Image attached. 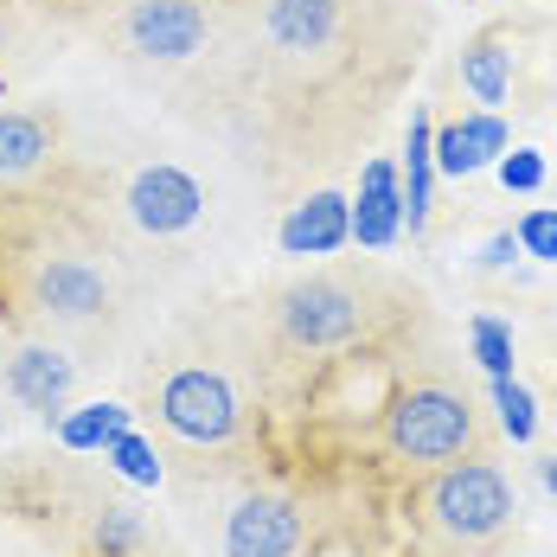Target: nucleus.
I'll use <instances>...</instances> for the list:
<instances>
[{
  "label": "nucleus",
  "instance_id": "obj_1",
  "mask_svg": "<svg viewBox=\"0 0 557 557\" xmlns=\"http://www.w3.org/2000/svg\"><path fill=\"white\" fill-rule=\"evenodd\" d=\"M385 448L404 455V461H423V468L461 461L474 448V404L443 391V385L397 391L391 410H385Z\"/></svg>",
  "mask_w": 557,
  "mask_h": 557
},
{
  "label": "nucleus",
  "instance_id": "obj_2",
  "mask_svg": "<svg viewBox=\"0 0 557 557\" xmlns=\"http://www.w3.org/2000/svg\"><path fill=\"white\" fill-rule=\"evenodd\" d=\"M423 512L455 545H487L512 525V487H506V474L494 461H455L430 481Z\"/></svg>",
  "mask_w": 557,
  "mask_h": 557
},
{
  "label": "nucleus",
  "instance_id": "obj_3",
  "mask_svg": "<svg viewBox=\"0 0 557 557\" xmlns=\"http://www.w3.org/2000/svg\"><path fill=\"white\" fill-rule=\"evenodd\" d=\"M276 321H282V334L295 339V346L327 352V346H346V339L366 327V301H359V288H352V282L308 276V282H295V288L282 295Z\"/></svg>",
  "mask_w": 557,
  "mask_h": 557
},
{
  "label": "nucleus",
  "instance_id": "obj_4",
  "mask_svg": "<svg viewBox=\"0 0 557 557\" xmlns=\"http://www.w3.org/2000/svg\"><path fill=\"white\" fill-rule=\"evenodd\" d=\"M161 423L180 443H231L237 430V391L224 385L219 372L186 366L161 385Z\"/></svg>",
  "mask_w": 557,
  "mask_h": 557
},
{
  "label": "nucleus",
  "instance_id": "obj_5",
  "mask_svg": "<svg viewBox=\"0 0 557 557\" xmlns=\"http://www.w3.org/2000/svg\"><path fill=\"white\" fill-rule=\"evenodd\" d=\"M206 212V193H199V180L180 168H141L128 180V219L141 224L148 237H180V231H193Z\"/></svg>",
  "mask_w": 557,
  "mask_h": 557
},
{
  "label": "nucleus",
  "instance_id": "obj_6",
  "mask_svg": "<svg viewBox=\"0 0 557 557\" xmlns=\"http://www.w3.org/2000/svg\"><path fill=\"white\" fill-rule=\"evenodd\" d=\"M301 545V512L276 494H250L224 519V557H295Z\"/></svg>",
  "mask_w": 557,
  "mask_h": 557
},
{
  "label": "nucleus",
  "instance_id": "obj_7",
  "mask_svg": "<svg viewBox=\"0 0 557 557\" xmlns=\"http://www.w3.org/2000/svg\"><path fill=\"white\" fill-rule=\"evenodd\" d=\"M128 39H135V52L148 58H193L206 46V7L199 0H135L128 7Z\"/></svg>",
  "mask_w": 557,
  "mask_h": 557
},
{
  "label": "nucleus",
  "instance_id": "obj_8",
  "mask_svg": "<svg viewBox=\"0 0 557 557\" xmlns=\"http://www.w3.org/2000/svg\"><path fill=\"white\" fill-rule=\"evenodd\" d=\"M282 257H327L339 244H352V199L339 193H308L276 231Z\"/></svg>",
  "mask_w": 557,
  "mask_h": 557
},
{
  "label": "nucleus",
  "instance_id": "obj_9",
  "mask_svg": "<svg viewBox=\"0 0 557 557\" xmlns=\"http://www.w3.org/2000/svg\"><path fill=\"white\" fill-rule=\"evenodd\" d=\"M33 295H39V308L58 314V321H90V314H103L110 308V282L97 263H84V257H52L39 282H33Z\"/></svg>",
  "mask_w": 557,
  "mask_h": 557
},
{
  "label": "nucleus",
  "instance_id": "obj_10",
  "mask_svg": "<svg viewBox=\"0 0 557 557\" xmlns=\"http://www.w3.org/2000/svg\"><path fill=\"white\" fill-rule=\"evenodd\" d=\"M71 385H77V372H71V359L52 352V346H26V352H13V359H7V391H13L26 410H39L46 423L64 417Z\"/></svg>",
  "mask_w": 557,
  "mask_h": 557
},
{
  "label": "nucleus",
  "instance_id": "obj_11",
  "mask_svg": "<svg viewBox=\"0 0 557 557\" xmlns=\"http://www.w3.org/2000/svg\"><path fill=\"white\" fill-rule=\"evenodd\" d=\"M506 148H512V135H506L500 110H474V115L448 122L443 135H436V173H448V180L481 173V168H494Z\"/></svg>",
  "mask_w": 557,
  "mask_h": 557
},
{
  "label": "nucleus",
  "instance_id": "obj_12",
  "mask_svg": "<svg viewBox=\"0 0 557 557\" xmlns=\"http://www.w3.org/2000/svg\"><path fill=\"white\" fill-rule=\"evenodd\" d=\"M397 231H404V180L391 161H372L359 173V199H352V244L385 250L397 244Z\"/></svg>",
  "mask_w": 557,
  "mask_h": 557
},
{
  "label": "nucleus",
  "instance_id": "obj_13",
  "mask_svg": "<svg viewBox=\"0 0 557 557\" xmlns=\"http://www.w3.org/2000/svg\"><path fill=\"white\" fill-rule=\"evenodd\" d=\"M404 219H410V237L430 224V186H436V128L430 115L410 110V128H404Z\"/></svg>",
  "mask_w": 557,
  "mask_h": 557
},
{
  "label": "nucleus",
  "instance_id": "obj_14",
  "mask_svg": "<svg viewBox=\"0 0 557 557\" xmlns=\"http://www.w3.org/2000/svg\"><path fill=\"white\" fill-rule=\"evenodd\" d=\"M270 39L288 52H321L339 33V0H270Z\"/></svg>",
  "mask_w": 557,
  "mask_h": 557
},
{
  "label": "nucleus",
  "instance_id": "obj_15",
  "mask_svg": "<svg viewBox=\"0 0 557 557\" xmlns=\"http://www.w3.org/2000/svg\"><path fill=\"white\" fill-rule=\"evenodd\" d=\"M461 84L474 90V103H506V90H512V52H506L494 33H481L468 52H461Z\"/></svg>",
  "mask_w": 557,
  "mask_h": 557
},
{
  "label": "nucleus",
  "instance_id": "obj_16",
  "mask_svg": "<svg viewBox=\"0 0 557 557\" xmlns=\"http://www.w3.org/2000/svg\"><path fill=\"white\" fill-rule=\"evenodd\" d=\"M52 154V128L26 110H0V173H26Z\"/></svg>",
  "mask_w": 557,
  "mask_h": 557
},
{
  "label": "nucleus",
  "instance_id": "obj_17",
  "mask_svg": "<svg viewBox=\"0 0 557 557\" xmlns=\"http://www.w3.org/2000/svg\"><path fill=\"white\" fill-rule=\"evenodd\" d=\"M128 430V404H84V410H64L58 417V443L64 448H103L110 436H122Z\"/></svg>",
  "mask_w": 557,
  "mask_h": 557
},
{
  "label": "nucleus",
  "instance_id": "obj_18",
  "mask_svg": "<svg viewBox=\"0 0 557 557\" xmlns=\"http://www.w3.org/2000/svg\"><path fill=\"white\" fill-rule=\"evenodd\" d=\"M103 461H115V474L122 481H135V487H161V455L148 436H135V430H122L103 443Z\"/></svg>",
  "mask_w": 557,
  "mask_h": 557
},
{
  "label": "nucleus",
  "instance_id": "obj_19",
  "mask_svg": "<svg viewBox=\"0 0 557 557\" xmlns=\"http://www.w3.org/2000/svg\"><path fill=\"white\" fill-rule=\"evenodd\" d=\"M494 410H500V430L512 443H532L539 436V404L519 379H494Z\"/></svg>",
  "mask_w": 557,
  "mask_h": 557
},
{
  "label": "nucleus",
  "instance_id": "obj_20",
  "mask_svg": "<svg viewBox=\"0 0 557 557\" xmlns=\"http://www.w3.org/2000/svg\"><path fill=\"white\" fill-rule=\"evenodd\" d=\"M135 545H141V512H135V506H103V519H97V552L128 557Z\"/></svg>",
  "mask_w": 557,
  "mask_h": 557
},
{
  "label": "nucleus",
  "instance_id": "obj_21",
  "mask_svg": "<svg viewBox=\"0 0 557 557\" xmlns=\"http://www.w3.org/2000/svg\"><path fill=\"white\" fill-rule=\"evenodd\" d=\"M468 334H474V359L487 366V379H512V334H506L500 321H494V314H481Z\"/></svg>",
  "mask_w": 557,
  "mask_h": 557
},
{
  "label": "nucleus",
  "instance_id": "obj_22",
  "mask_svg": "<svg viewBox=\"0 0 557 557\" xmlns=\"http://www.w3.org/2000/svg\"><path fill=\"white\" fill-rule=\"evenodd\" d=\"M494 173H500L506 193H539V186H545V154H539V148H512V154L494 161Z\"/></svg>",
  "mask_w": 557,
  "mask_h": 557
},
{
  "label": "nucleus",
  "instance_id": "obj_23",
  "mask_svg": "<svg viewBox=\"0 0 557 557\" xmlns=\"http://www.w3.org/2000/svg\"><path fill=\"white\" fill-rule=\"evenodd\" d=\"M519 250L539 257V263H557V212L552 206H539V212L519 219Z\"/></svg>",
  "mask_w": 557,
  "mask_h": 557
},
{
  "label": "nucleus",
  "instance_id": "obj_24",
  "mask_svg": "<svg viewBox=\"0 0 557 557\" xmlns=\"http://www.w3.org/2000/svg\"><path fill=\"white\" fill-rule=\"evenodd\" d=\"M519 257V231H494L487 244H481V270H506Z\"/></svg>",
  "mask_w": 557,
  "mask_h": 557
},
{
  "label": "nucleus",
  "instance_id": "obj_25",
  "mask_svg": "<svg viewBox=\"0 0 557 557\" xmlns=\"http://www.w3.org/2000/svg\"><path fill=\"white\" fill-rule=\"evenodd\" d=\"M539 474H545V487H552V494H557V461H545V468H539Z\"/></svg>",
  "mask_w": 557,
  "mask_h": 557
}]
</instances>
